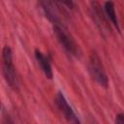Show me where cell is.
Instances as JSON below:
<instances>
[{
	"label": "cell",
	"mask_w": 124,
	"mask_h": 124,
	"mask_svg": "<svg viewBox=\"0 0 124 124\" xmlns=\"http://www.w3.org/2000/svg\"><path fill=\"white\" fill-rule=\"evenodd\" d=\"M2 73L7 84L13 90H18L19 81L13 62V51L9 46H5L2 50Z\"/></svg>",
	"instance_id": "cell-1"
},
{
	"label": "cell",
	"mask_w": 124,
	"mask_h": 124,
	"mask_svg": "<svg viewBox=\"0 0 124 124\" xmlns=\"http://www.w3.org/2000/svg\"><path fill=\"white\" fill-rule=\"evenodd\" d=\"M53 33L60 46L69 54L75 57H78L80 55V49L78 44L63 25H53Z\"/></svg>",
	"instance_id": "cell-2"
},
{
	"label": "cell",
	"mask_w": 124,
	"mask_h": 124,
	"mask_svg": "<svg viewBox=\"0 0 124 124\" xmlns=\"http://www.w3.org/2000/svg\"><path fill=\"white\" fill-rule=\"evenodd\" d=\"M88 72L91 78L101 86L107 88L108 86V78L103 66L100 57L96 53H92L88 61Z\"/></svg>",
	"instance_id": "cell-3"
},
{
	"label": "cell",
	"mask_w": 124,
	"mask_h": 124,
	"mask_svg": "<svg viewBox=\"0 0 124 124\" xmlns=\"http://www.w3.org/2000/svg\"><path fill=\"white\" fill-rule=\"evenodd\" d=\"M55 105L59 111L63 114L64 118L68 121L69 124H81L78 115L75 113L72 107L69 105L67 99L63 95L62 92H58L55 96Z\"/></svg>",
	"instance_id": "cell-4"
},
{
	"label": "cell",
	"mask_w": 124,
	"mask_h": 124,
	"mask_svg": "<svg viewBox=\"0 0 124 124\" xmlns=\"http://www.w3.org/2000/svg\"><path fill=\"white\" fill-rule=\"evenodd\" d=\"M41 9L43 10L45 16L48 18L49 21L53 23V25H61V16L60 13L63 11L57 2L51 1H41L39 3Z\"/></svg>",
	"instance_id": "cell-5"
},
{
	"label": "cell",
	"mask_w": 124,
	"mask_h": 124,
	"mask_svg": "<svg viewBox=\"0 0 124 124\" xmlns=\"http://www.w3.org/2000/svg\"><path fill=\"white\" fill-rule=\"evenodd\" d=\"M35 58H36V60L38 62L41 70L45 74V76L48 79H52V78H53V72H52L51 64H50V61H49L48 57L46 56L41 50L36 49L35 50Z\"/></svg>",
	"instance_id": "cell-6"
},
{
	"label": "cell",
	"mask_w": 124,
	"mask_h": 124,
	"mask_svg": "<svg viewBox=\"0 0 124 124\" xmlns=\"http://www.w3.org/2000/svg\"><path fill=\"white\" fill-rule=\"evenodd\" d=\"M105 13L108 16V18L110 20V22L116 27V29L119 31V24H118V19H117V16H116V12H115V7H114V3L113 2H106L105 3Z\"/></svg>",
	"instance_id": "cell-7"
},
{
	"label": "cell",
	"mask_w": 124,
	"mask_h": 124,
	"mask_svg": "<svg viewBox=\"0 0 124 124\" xmlns=\"http://www.w3.org/2000/svg\"><path fill=\"white\" fill-rule=\"evenodd\" d=\"M3 124H15L14 120L12 119V117L10 115L7 114H4V111H3Z\"/></svg>",
	"instance_id": "cell-8"
},
{
	"label": "cell",
	"mask_w": 124,
	"mask_h": 124,
	"mask_svg": "<svg viewBox=\"0 0 124 124\" xmlns=\"http://www.w3.org/2000/svg\"><path fill=\"white\" fill-rule=\"evenodd\" d=\"M115 124H124V113H118L116 115Z\"/></svg>",
	"instance_id": "cell-9"
}]
</instances>
